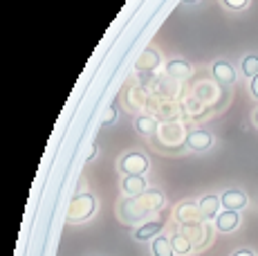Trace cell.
I'll return each mask as SVG.
<instances>
[{"instance_id": "cell-23", "label": "cell", "mask_w": 258, "mask_h": 256, "mask_svg": "<svg viewBox=\"0 0 258 256\" xmlns=\"http://www.w3.org/2000/svg\"><path fill=\"white\" fill-rule=\"evenodd\" d=\"M184 3H198V0H184Z\"/></svg>"}, {"instance_id": "cell-17", "label": "cell", "mask_w": 258, "mask_h": 256, "mask_svg": "<svg viewBox=\"0 0 258 256\" xmlns=\"http://www.w3.org/2000/svg\"><path fill=\"white\" fill-rule=\"evenodd\" d=\"M135 128L144 135H151V133L157 131V121L153 117H137L135 119Z\"/></svg>"}, {"instance_id": "cell-7", "label": "cell", "mask_w": 258, "mask_h": 256, "mask_svg": "<svg viewBox=\"0 0 258 256\" xmlns=\"http://www.w3.org/2000/svg\"><path fill=\"white\" fill-rule=\"evenodd\" d=\"M148 169V160L146 155L135 151V153H128L121 157V171L128 175H142L144 171Z\"/></svg>"}, {"instance_id": "cell-19", "label": "cell", "mask_w": 258, "mask_h": 256, "mask_svg": "<svg viewBox=\"0 0 258 256\" xmlns=\"http://www.w3.org/2000/svg\"><path fill=\"white\" fill-rule=\"evenodd\" d=\"M222 5L227 9H231V12H242V9H247L249 0H222Z\"/></svg>"}, {"instance_id": "cell-18", "label": "cell", "mask_w": 258, "mask_h": 256, "mask_svg": "<svg viewBox=\"0 0 258 256\" xmlns=\"http://www.w3.org/2000/svg\"><path fill=\"white\" fill-rule=\"evenodd\" d=\"M115 119H117V103H110V106H108V110L103 112L101 124L103 126H110V124H115Z\"/></svg>"}, {"instance_id": "cell-16", "label": "cell", "mask_w": 258, "mask_h": 256, "mask_svg": "<svg viewBox=\"0 0 258 256\" xmlns=\"http://www.w3.org/2000/svg\"><path fill=\"white\" fill-rule=\"evenodd\" d=\"M160 229H162L160 220H151V223L142 225V227L135 231V240H148V238H153V236L160 234Z\"/></svg>"}, {"instance_id": "cell-3", "label": "cell", "mask_w": 258, "mask_h": 256, "mask_svg": "<svg viewBox=\"0 0 258 256\" xmlns=\"http://www.w3.org/2000/svg\"><path fill=\"white\" fill-rule=\"evenodd\" d=\"M220 203H222V209L240 211V209H245V207L249 205V196H247L242 189L231 186V189H225L220 194Z\"/></svg>"}, {"instance_id": "cell-20", "label": "cell", "mask_w": 258, "mask_h": 256, "mask_svg": "<svg viewBox=\"0 0 258 256\" xmlns=\"http://www.w3.org/2000/svg\"><path fill=\"white\" fill-rule=\"evenodd\" d=\"M249 95H251V99L258 101V75L251 79V83H249Z\"/></svg>"}, {"instance_id": "cell-2", "label": "cell", "mask_w": 258, "mask_h": 256, "mask_svg": "<svg viewBox=\"0 0 258 256\" xmlns=\"http://www.w3.org/2000/svg\"><path fill=\"white\" fill-rule=\"evenodd\" d=\"M184 229H186L184 236L193 243V249H205L211 243V236L216 227H211L209 223L202 220V223H196V225H184Z\"/></svg>"}, {"instance_id": "cell-13", "label": "cell", "mask_w": 258, "mask_h": 256, "mask_svg": "<svg viewBox=\"0 0 258 256\" xmlns=\"http://www.w3.org/2000/svg\"><path fill=\"white\" fill-rule=\"evenodd\" d=\"M151 252H153V256H175L173 245H171V238H166V236H157V238L153 240Z\"/></svg>"}, {"instance_id": "cell-15", "label": "cell", "mask_w": 258, "mask_h": 256, "mask_svg": "<svg viewBox=\"0 0 258 256\" xmlns=\"http://www.w3.org/2000/svg\"><path fill=\"white\" fill-rule=\"evenodd\" d=\"M171 245H173V252H175L177 256H186V254L193 252V243L186 238L184 234H173Z\"/></svg>"}, {"instance_id": "cell-21", "label": "cell", "mask_w": 258, "mask_h": 256, "mask_svg": "<svg viewBox=\"0 0 258 256\" xmlns=\"http://www.w3.org/2000/svg\"><path fill=\"white\" fill-rule=\"evenodd\" d=\"M229 256H256V252L251 247H240V249H236V252L229 254Z\"/></svg>"}, {"instance_id": "cell-6", "label": "cell", "mask_w": 258, "mask_h": 256, "mask_svg": "<svg viewBox=\"0 0 258 256\" xmlns=\"http://www.w3.org/2000/svg\"><path fill=\"white\" fill-rule=\"evenodd\" d=\"M240 211H231V209H222L220 214L213 220V227H216L220 234H231L240 227Z\"/></svg>"}, {"instance_id": "cell-14", "label": "cell", "mask_w": 258, "mask_h": 256, "mask_svg": "<svg viewBox=\"0 0 258 256\" xmlns=\"http://www.w3.org/2000/svg\"><path fill=\"white\" fill-rule=\"evenodd\" d=\"M157 66H160V54L155 50H151V47L144 50L142 56L137 58V68H140V70H153V68H157Z\"/></svg>"}, {"instance_id": "cell-8", "label": "cell", "mask_w": 258, "mask_h": 256, "mask_svg": "<svg viewBox=\"0 0 258 256\" xmlns=\"http://www.w3.org/2000/svg\"><path fill=\"white\" fill-rule=\"evenodd\" d=\"M186 146L191 151H198V153H202V151H209L213 146V135L209 131H202V128H198V131H191L186 135Z\"/></svg>"}, {"instance_id": "cell-10", "label": "cell", "mask_w": 258, "mask_h": 256, "mask_svg": "<svg viewBox=\"0 0 258 256\" xmlns=\"http://www.w3.org/2000/svg\"><path fill=\"white\" fill-rule=\"evenodd\" d=\"M166 72H168V77H173V79H188L193 72V68L188 61H184V58H173V61L166 66Z\"/></svg>"}, {"instance_id": "cell-11", "label": "cell", "mask_w": 258, "mask_h": 256, "mask_svg": "<svg viewBox=\"0 0 258 256\" xmlns=\"http://www.w3.org/2000/svg\"><path fill=\"white\" fill-rule=\"evenodd\" d=\"M121 186L128 196H140L146 191V182H144L142 175H126L121 182Z\"/></svg>"}, {"instance_id": "cell-22", "label": "cell", "mask_w": 258, "mask_h": 256, "mask_svg": "<svg viewBox=\"0 0 258 256\" xmlns=\"http://www.w3.org/2000/svg\"><path fill=\"white\" fill-rule=\"evenodd\" d=\"M251 121H254V126L258 128V108H256V110H254V115H251Z\"/></svg>"}, {"instance_id": "cell-12", "label": "cell", "mask_w": 258, "mask_h": 256, "mask_svg": "<svg viewBox=\"0 0 258 256\" xmlns=\"http://www.w3.org/2000/svg\"><path fill=\"white\" fill-rule=\"evenodd\" d=\"M240 75L245 79H254L258 75V54H245L240 61Z\"/></svg>"}, {"instance_id": "cell-1", "label": "cell", "mask_w": 258, "mask_h": 256, "mask_svg": "<svg viewBox=\"0 0 258 256\" xmlns=\"http://www.w3.org/2000/svg\"><path fill=\"white\" fill-rule=\"evenodd\" d=\"M94 207H97V200L90 194H79L72 198L70 207H68V220L72 223H81V220L90 218L94 214Z\"/></svg>"}, {"instance_id": "cell-9", "label": "cell", "mask_w": 258, "mask_h": 256, "mask_svg": "<svg viewBox=\"0 0 258 256\" xmlns=\"http://www.w3.org/2000/svg\"><path fill=\"white\" fill-rule=\"evenodd\" d=\"M198 207H200L202 218H205V220H216V216L222 211L220 196H216V194H205L200 200H198Z\"/></svg>"}, {"instance_id": "cell-5", "label": "cell", "mask_w": 258, "mask_h": 256, "mask_svg": "<svg viewBox=\"0 0 258 256\" xmlns=\"http://www.w3.org/2000/svg\"><path fill=\"white\" fill-rule=\"evenodd\" d=\"M211 75L218 83H222V86H231V83H236V79H238L236 68L231 66L229 61H225V58H218V61L211 63Z\"/></svg>"}, {"instance_id": "cell-4", "label": "cell", "mask_w": 258, "mask_h": 256, "mask_svg": "<svg viewBox=\"0 0 258 256\" xmlns=\"http://www.w3.org/2000/svg\"><path fill=\"white\" fill-rule=\"evenodd\" d=\"M175 220L180 225H196V223H202V211L198 203H193V200H186V203L177 205L175 209Z\"/></svg>"}]
</instances>
